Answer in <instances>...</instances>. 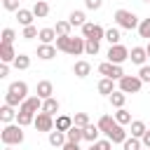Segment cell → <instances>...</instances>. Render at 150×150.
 Segmentation results:
<instances>
[{
  "instance_id": "6da1fadb",
  "label": "cell",
  "mask_w": 150,
  "mask_h": 150,
  "mask_svg": "<svg viewBox=\"0 0 150 150\" xmlns=\"http://www.w3.org/2000/svg\"><path fill=\"white\" fill-rule=\"evenodd\" d=\"M84 38H73V35H63V38H56V49L59 52H66V54H73V56H80L84 54Z\"/></svg>"
},
{
  "instance_id": "7a4b0ae2",
  "label": "cell",
  "mask_w": 150,
  "mask_h": 150,
  "mask_svg": "<svg viewBox=\"0 0 150 150\" xmlns=\"http://www.w3.org/2000/svg\"><path fill=\"white\" fill-rule=\"evenodd\" d=\"M26 98H28V84H26L23 80L12 82L9 89H7V94H5V103L12 105V108H16V105H21Z\"/></svg>"
},
{
  "instance_id": "3957f363",
  "label": "cell",
  "mask_w": 150,
  "mask_h": 150,
  "mask_svg": "<svg viewBox=\"0 0 150 150\" xmlns=\"http://www.w3.org/2000/svg\"><path fill=\"white\" fill-rule=\"evenodd\" d=\"M0 141L5 145H21L23 143V127L21 124H5L0 131Z\"/></svg>"
},
{
  "instance_id": "277c9868",
  "label": "cell",
  "mask_w": 150,
  "mask_h": 150,
  "mask_svg": "<svg viewBox=\"0 0 150 150\" xmlns=\"http://www.w3.org/2000/svg\"><path fill=\"white\" fill-rule=\"evenodd\" d=\"M115 23L120 26V28H124V30H134V28H138V16L134 14V12H129V9H117L115 12Z\"/></svg>"
},
{
  "instance_id": "5b68a950",
  "label": "cell",
  "mask_w": 150,
  "mask_h": 150,
  "mask_svg": "<svg viewBox=\"0 0 150 150\" xmlns=\"http://www.w3.org/2000/svg\"><path fill=\"white\" fill-rule=\"evenodd\" d=\"M141 87H143V80L138 75H124L120 80V91H124V94H138Z\"/></svg>"
},
{
  "instance_id": "8992f818",
  "label": "cell",
  "mask_w": 150,
  "mask_h": 150,
  "mask_svg": "<svg viewBox=\"0 0 150 150\" xmlns=\"http://www.w3.org/2000/svg\"><path fill=\"white\" fill-rule=\"evenodd\" d=\"M98 73L103 75V77H110V80H122L124 77V70H122V66H117V63H110V61H103L101 66H98Z\"/></svg>"
},
{
  "instance_id": "52a82bcc",
  "label": "cell",
  "mask_w": 150,
  "mask_h": 150,
  "mask_svg": "<svg viewBox=\"0 0 150 150\" xmlns=\"http://www.w3.org/2000/svg\"><path fill=\"white\" fill-rule=\"evenodd\" d=\"M82 38H84V40H98V42H101V40H105V30H103L98 23H89V21H87V23L82 26Z\"/></svg>"
},
{
  "instance_id": "ba28073f",
  "label": "cell",
  "mask_w": 150,
  "mask_h": 150,
  "mask_svg": "<svg viewBox=\"0 0 150 150\" xmlns=\"http://www.w3.org/2000/svg\"><path fill=\"white\" fill-rule=\"evenodd\" d=\"M127 59H129V49H127L124 45H112V47L108 49V61H110V63H117V66H120V63H124Z\"/></svg>"
},
{
  "instance_id": "9c48e42d",
  "label": "cell",
  "mask_w": 150,
  "mask_h": 150,
  "mask_svg": "<svg viewBox=\"0 0 150 150\" xmlns=\"http://www.w3.org/2000/svg\"><path fill=\"white\" fill-rule=\"evenodd\" d=\"M40 110H42V98L40 96H28L19 105V112H28V115H38Z\"/></svg>"
},
{
  "instance_id": "30bf717a",
  "label": "cell",
  "mask_w": 150,
  "mask_h": 150,
  "mask_svg": "<svg viewBox=\"0 0 150 150\" xmlns=\"http://www.w3.org/2000/svg\"><path fill=\"white\" fill-rule=\"evenodd\" d=\"M33 124H35V129H38V131H47V134H49V131H54V117H52V115H47V112H42V110L35 115V122H33Z\"/></svg>"
},
{
  "instance_id": "8fae6325",
  "label": "cell",
  "mask_w": 150,
  "mask_h": 150,
  "mask_svg": "<svg viewBox=\"0 0 150 150\" xmlns=\"http://www.w3.org/2000/svg\"><path fill=\"white\" fill-rule=\"evenodd\" d=\"M105 136H108L112 143H124V141H127V131H124V127H122V124H117V122L110 127V131H108Z\"/></svg>"
},
{
  "instance_id": "7c38bea8",
  "label": "cell",
  "mask_w": 150,
  "mask_h": 150,
  "mask_svg": "<svg viewBox=\"0 0 150 150\" xmlns=\"http://www.w3.org/2000/svg\"><path fill=\"white\" fill-rule=\"evenodd\" d=\"M129 59H131V63H136V66H145V61H148V52H145V47H131Z\"/></svg>"
},
{
  "instance_id": "4fadbf2b",
  "label": "cell",
  "mask_w": 150,
  "mask_h": 150,
  "mask_svg": "<svg viewBox=\"0 0 150 150\" xmlns=\"http://www.w3.org/2000/svg\"><path fill=\"white\" fill-rule=\"evenodd\" d=\"M52 94H54V84H52L49 80H40V82H38V94H35V96H40V98L45 101V98H52Z\"/></svg>"
},
{
  "instance_id": "5bb4252c",
  "label": "cell",
  "mask_w": 150,
  "mask_h": 150,
  "mask_svg": "<svg viewBox=\"0 0 150 150\" xmlns=\"http://www.w3.org/2000/svg\"><path fill=\"white\" fill-rule=\"evenodd\" d=\"M16 56H19V54L14 52L12 45H0V61H2V63H14Z\"/></svg>"
},
{
  "instance_id": "9a60e30c",
  "label": "cell",
  "mask_w": 150,
  "mask_h": 150,
  "mask_svg": "<svg viewBox=\"0 0 150 150\" xmlns=\"http://www.w3.org/2000/svg\"><path fill=\"white\" fill-rule=\"evenodd\" d=\"M66 143H68V138H66V131H59V129L49 131V145H54V148H63Z\"/></svg>"
},
{
  "instance_id": "2e32d148",
  "label": "cell",
  "mask_w": 150,
  "mask_h": 150,
  "mask_svg": "<svg viewBox=\"0 0 150 150\" xmlns=\"http://www.w3.org/2000/svg\"><path fill=\"white\" fill-rule=\"evenodd\" d=\"M54 56H56V45H40V47H38V59L49 61V59H54Z\"/></svg>"
},
{
  "instance_id": "e0dca14e",
  "label": "cell",
  "mask_w": 150,
  "mask_h": 150,
  "mask_svg": "<svg viewBox=\"0 0 150 150\" xmlns=\"http://www.w3.org/2000/svg\"><path fill=\"white\" fill-rule=\"evenodd\" d=\"M16 19H19V23L26 28V26H33V19H35V14H33V9H19L16 12Z\"/></svg>"
},
{
  "instance_id": "ac0fdd59",
  "label": "cell",
  "mask_w": 150,
  "mask_h": 150,
  "mask_svg": "<svg viewBox=\"0 0 150 150\" xmlns=\"http://www.w3.org/2000/svg\"><path fill=\"white\" fill-rule=\"evenodd\" d=\"M73 73H75V77H87V75L91 73V63H89V61H75Z\"/></svg>"
},
{
  "instance_id": "d6986e66",
  "label": "cell",
  "mask_w": 150,
  "mask_h": 150,
  "mask_svg": "<svg viewBox=\"0 0 150 150\" xmlns=\"http://www.w3.org/2000/svg\"><path fill=\"white\" fill-rule=\"evenodd\" d=\"M66 138H68V143H80V141H84V129H80V127L73 124L66 131Z\"/></svg>"
},
{
  "instance_id": "ffe728a7",
  "label": "cell",
  "mask_w": 150,
  "mask_h": 150,
  "mask_svg": "<svg viewBox=\"0 0 150 150\" xmlns=\"http://www.w3.org/2000/svg\"><path fill=\"white\" fill-rule=\"evenodd\" d=\"M98 94H103V96H110L112 91H115V80H110V77H103L101 82H98Z\"/></svg>"
},
{
  "instance_id": "44dd1931",
  "label": "cell",
  "mask_w": 150,
  "mask_h": 150,
  "mask_svg": "<svg viewBox=\"0 0 150 150\" xmlns=\"http://www.w3.org/2000/svg\"><path fill=\"white\" fill-rule=\"evenodd\" d=\"M98 134H101V129H98V124H89V127H84V141H87L89 145L98 141Z\"/></svg>"
},
{
  "instance_id": "7402d4cb",
  "label": "cell",
  "mask_w": 150,
  "mask_h": 150,
  "mask_svg": "<svg viewBox=\"0 0 150 150\" xmlns=\"http://www.w3.org/2000/svg\"><path fill=\"white\" fill-rule=\"evenodd\" d=\"M33 14H35V19H45V16L49 14V5H47L45 0H35V5H33Z\"/></svg>"
},
{
  "instance_id": "603a6c76",
  "label": "cell",
  "mask_w": 150,
  "mask_h": 150,
  "mask_svg": "<svg viewBox=\"0 0 150 150\" xmlns=\"http://www.w3.org/2000/svg\"><path fill=\"white\" fill-rule=\"evenodd\" d=\"M38 38H40V42H42V45H52L59 35H56V30H54V28H40V35H38Z\"/></svg>"
},
{
  "instance_id": "cb8c5ba5",
  "label": "cell",
  "mask_w": 150,
  "mask_h": 150,
  "mask_svg": "<svg viewBox=\"0 0 150 150\" xmlns=\"http://www.w3.org/2000/svg\"><path fill=\"white\" fill-rule=\"evenodd\" d=\"M108 98H110V103H112V108H117V110H120V108H124V101H127V94H124V91H120V89H115V91H112V94H110Z\"/></svg>"
},
{
  "instance_id": "d4e9b609",
  "label": "cell",
  "mask_w": 150,
  "mask_h": 150,
  "mask_svg": "<svg viewBox=\"0 0 150 150\" xmlns=\"http://www.w3.org/2000/svg\"><path fill=\"white\" fill-rule=\"evenodd\" d=\"M59 108H61V105H59V101H56L54 96L42 101V112H47V115H52V117H54V112H59Z\"/></svg>"
},
{
  "instance_id": "484cf974",
  "label": "cell",
  "mask_w": 150,
  "mask_h": 150,
  "mask_svg": "<svg viewBox=\"0 0 150 150\" xmlns=\"http://www.w3.org/2000/svg\"><path fill=\"white\" fill-rule=\"evenodd\" d=\"M73 124H75V122H73V117H68V115H59V117H56V122H54V129H59V131H68Z\"/></svg>"
},
{
  "instance_id": "4316f807",
  "label": "cell",
  "mask_w": 150,
  "mask_h": 150,
  "mask_svg": "<svg viewBox=\"0 0 150 150\" xmlns=\"http://www.w3.org/2000/svg\"><path fill=\"white\" fill-rule=\"evenodd\" d=\"M68 21H70V26H84L87 23V16H84V12H80V9H75V12H70V16H68Z\"/></svg>"
},
{
  "instance_id": "83f0119b",
  "label": "cell",
  "mask_w": 150,
  "mask_h": 150,
  "mask_svg": "<svg viewBox=\"0 0 150 150\" xmlns=\"http://www.w3.org/2000/svg\"><path fill=\"white\" fill-rule=\"evenodd\" d=\"M14 117H16V112H14V108L5 103V105L0 108V120H2L5 124H12V120H14Z\"/></svg>"
},
{
  "instance_id": "f1b7e54d",
  "label": "cell",
  "mask_w": 150,
  "mask_h": 150,
  "mask_svg": "<svg viewBox=\"0 0 150 150\" xmlns=\"http://www.w3.org/2000/svg\"><path fill=\"white\" fill-rule=\"evenodd\" d=\"M145 131H148L145 122H141V120H134V122H131V136H134V138H143Z\"/></svg>"
},
{
  "instance_id": "f546056e",
  "label": "cell",
  "mask_w": 150,
  "mask_h": 150,
  "mask_svg": "<svg viewBox=\"0 0 150 150\" xmlns=\"http://www.w3.org/2000/svg\"><path fill=\"white\" fill-rule=\"evenodd\" d=\"M115 122L124 127V124H131L134 120H131V115H129V110H127V108H120V110L115 112Z\"/></svg>"
},
{
  "instance_id": "4dcf8cb0",
  "label": "cell",
  "mask_w": 150,
  "mask_h": 150,
  "mask_svg": "<svg viewBox=\"0 0 150 150\" xmlns=\"http://www.w3.org/2000/svg\"><path fill=\"white\" fill-rule=\"evenodd\" d=\"M70 21H56V26H54V30H56V35L59 38H63V35H70Z\"/></svg>"
},
{
  "instance_id": "1f68e13d",
  "label": "cell",
  "mask_w": 150,
  "mask_h": 150,
  "mask_svg": "<svg viewBox=\"0 0 150 150\" xmlns=\"http://www.w3.org/2000/svg\"><path fill=\"white\" fill-rule=\"evenodd\" d=\"M98 49H101V42H98V40H87V42H84V54L96 56V54H98Z\"/></svg>"
},
{
  "instance_id": "d6a6232c",
  "label": "cell",
  "mask_w": 150,
  "mask_h": 150,
  "mask_svg": "<svg viewBox=\"0 0 150 150\" xmlns=\"http://www.w3.org/2000/svg\"><path fill=\"white\" fill-rule=\"evenodd\" d=\"M14 68H16V70H26V68H30V56L19 54V56L14 59Z\"/></svg>"
},
{
  "instance_id": "836d02e7",
  "label": "cell",
  "mask_w": 150,
  "mask_h": 150,
  "mask_svg": "<svg viewBox=\"0 0 150 150\" xmlns=\"http://www.w3.org/2000/svg\"><path fill=\"white\" fill-rule=\"evenodd\" d=\"M112 124H115V117H112V115H103V117L98 120V129H101L103 134H108Z\"/></svg>"
},
{
  "instance_id": "e575fe53",
  "label": "cell",
  "mask_w": 150,
  "mask_h": 150,
  "mask_svg": "<svg viewBox=\"0 0 150 150\" xmlns=\"http://www.w3.org/2000/svg\"><path fill=\"white\" fill-rule=\"evenodd\" d=\"M120 38H122V35H120V28H108V30H105V40L110 42V47H112V45H120Z\"/></svg>"
},
{
  "instance_id": "d590c367",
  "label": "cell",
  "mask_w": 150,
  "mask_h": 150,
  "mask_svg": "<svg viewBox=\"0 0 150 150\" xmlns=\"http://www.w3.org/2000/svg\"><path fill=\"white\" fill-rule=\"evenodd\" d=\"M73 122H75V127H80V129H84V127H89V124H91V122H89V115H87V112H75Z\"/></svg>"
},
{
  "instance_id": "8d00e7d4",
  "label": "cell",
  "mask_w": 150,
  "mask_h": 150,
  "mask_svg": "<svg viewBox=\"0 0 150 150\" xmlns=\"http://www.w3.org/2000/svg\"><path fill=\"white\" fill-rule=\"evenodd\" d=\"M138 35L141 38H145V40H150V19H141V23H138Z\"/></svg>"
},
{
  "instance_id": "74e56055",
  "label": "cell",
  "mask_w": 150,
  "mask_h": 150,
  "mask_svg": "<svg viewBox=\"0 0 150 150\" xmlns=\"http://www.w3.org/2000/svg\"><path fill=\"white\" fill-rule=\"evenodd\" d=\"M33 122H35V115H28V112H16V124L28 127V124H33Z\"/></svg>"
},
{
  "instance_id": "f35d334b",
  "label": "cell",
  "mask_w": 150,
  "mask_h": 150,
  "mask_svg": "<svg viewBox=\"0 0 150 150\" xmlns=\"http://www.w3.org/2000/svg\"><path fill=\"white\" fill-rule=\"evenodd\" d=\"M122 148H124V150H141L143 143H141V138H134V136H131V138H127V141L122 143Z\"/></svg>"
},
{
  "instance_id": "ab89813d",
  "label": "cell",
  "mask_w": 150,
  "mask_h": 150,
  "mask_svg": "<svg viewBox=\"0 0 150 150\" xmlns=\"http://www.w3.org/2000/svg\"><path fill=\"white\" fill-rule=\"evenodd\" d=\"M110 148H112V141L110 138H103V141H96V143L89 145V150H110Z\"/></svg>"
},
{
  "instance_id": "60d3db41",
  "label": "cell",
  "mask_w": 150,
  "mask_h": 150,
  "mask_svg": "<svg viewBox=\"0 0 150 150\" xmlns=\"http://www.w3.org/2000/svg\"><path fill=\"white\" fill-rule=\"evenodd\" d=\"M14 38H16L14 28H2V45H12V42H14Z\"/></svg>"
},
{
  "instance_id": "b9f144b4",
  "label": "cell",
  "mask_w": 150,
  "mask_h": 150,
  "mask_svg": "<svg viewBox=\"0 0 150 150\" xmlns=\"http://www.w3.org/2000/svg\"><path fill=\"white\" fill-rule=\"evenodd\" d=\"M38 35H40V30H38L35 26H26V28H23V35H21V38H26V40H33V38H38Z\"/></svg>"
},
{
  "instance_id": "7bdbcfd3",
  "label": "cell",
  "mask_w": 150,
  "mask_h": 150,
  "mask_svg": "<svg viewBox=\"0 0 150 150\" xmlns=\"http://www.w3.org/2000/svg\"><path fill=\"white\" fill-rule=\"evenodd\" d=\"M2 7L7 9V12H19L21 7H19V0H2Z\"/></svg>"
},
{
  "instance_id": "ee69618b",
  "label": "cell",
  "mask_w": 150,
  "mask_h": 150,
  "mask_svg": "<svg viewBox=\"0 0 150 150\" xmlns=\"http://www.w3.org/2000/svg\"><path fill=\"white\" fill-rule=\"evenodd\" d=\"M101 5H103V0H84V7H87V9H91V12L101 9Z\"/></svg>"
},
{
  "instance_id": "f6af8a7d",
  "label": "cell",
  "mask_w": 150,
  "mask_h": 150,
  "mask_svg": "<svg viewBox=\"0 0 150 150\" xmlns=\"http://www.w3.org/2000/svg\"><path fill=\"white\" fill-rule=\"evenodd\" d=\"M138 77H141L143 82H150V66H141V70H138Z\"/></svg>"
},
{
  "instance_id": "bcb514c9",
  "label": "cell",
  "mask_w": 150,
  "mask_h": 150,
  "mask_svg": "<svg viewBox=\"0 0 150 150\" xmlns=\"http://www.w3.org/2000/svg\"><path fill=\"white\" fill-rule=\"evenodd\" d=\"M141 143H143V148H145V150H150V129H148V131L143 134V138H141Z\"/></svg>"
},
{
  "instance_id": "7dc6e473",
  "label": "cell",
  "mask_w": 150,
  "mask_h": 150,
  "mask_svg": "<svg viewBox=\"0 0 150 150\" xmlns=\"http://www.w3.org/2000/svg\"><path fill=\"white\" fill-rule=\"evenodd\" d=\"M9 75V63H2L0 66V77H7Z\"/></svg>"
},
{
  "instance_id": "c3c4849f",
  "label": "cell",
  "mask_w": 150,
  "mask_h": 150,
  "mask_svg": "<svg viewBox=\"0 0 150 150\" xmlns=\"http://www.w3.org/2000/svg\"><path fill=\"white\" fill-rule=\"evenodd\" d=\"M63 150H82V148H80V143H66Z\"/></svg>"
},
{
  "instance_id": "681fc988",
  "label": "cell",
  "mask_w": 150,
  "mask_h": 150,
  "mask_svg": "<svg viewBox=\"0 0 150 150\" xmlns=\"http://www.w3.org/2000/svg\"><path fill=\"white\" fill-rule=\"evenodd\" d=\"M145 52H148V59H150V40H148V45H145Z\"/></svg>"
},
{
  "instance_id": "f907efd6",
  "label": "cell",
  "mask_w": 150,
  "mask_h": 150,
  "mask_svg": "<svg viewBox=\"0 0 150 150\" xmlns=\"http://www.w3.org/2000/svg\"><path fill=\"white\" fill-rule=\"evenodd\" d=\"M5 150H12V148H9V145H7V148H5Z\"/></svg>"
},
{
  "instance_id": "816d5d0a",
  "label": "cell",
  "mask_w": 150,
  "mask_h": 150,
  "mask_svg": "<svg viewBox=\"0 0 150 150\" xmlns=\"http://www.w3.org/2000/svg\"><path fill=\"white\" fill-rule=\"evenodd\" d=\"M143 2H150V0H143Z\"/></svg>"
}]
</instances>
